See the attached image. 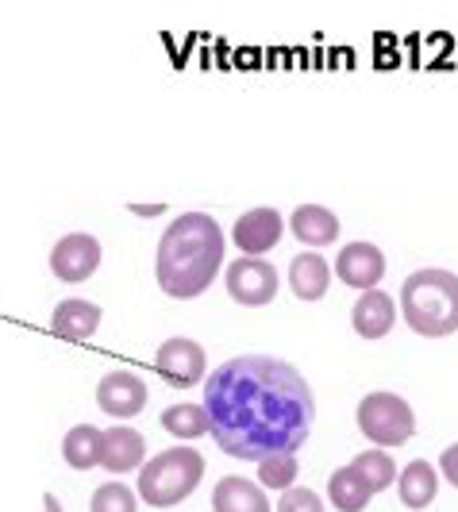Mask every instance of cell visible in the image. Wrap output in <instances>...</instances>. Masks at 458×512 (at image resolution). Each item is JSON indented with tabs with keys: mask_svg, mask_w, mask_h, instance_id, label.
Here are the masks:
<instances>
[{
	"mask_svg": "<svg viewBox=\"0 0 458 512\" xmlns=\"http://www.w3.org/2000/svg\"><path fill=\"white\" fill-rule=\"evenodd\" d=\"M101 439H104V432L93 428V424L70 428L66 439H62V459H66V466H74V470H93V466H101Z\"/></svg>",
	"mask_w": 458,
	"mask_h": 512,
	"instance_id": "20",
	"label": "cell"
},
{
	"mask_svg": "<svg viewBox=\"0 0 458 512\" xmlns=\"http://www.w3.org/2000/svg\"><path fill=\"white\" fill-rule=\"evenodd\" d=\"M43 509H47V512H62V501H58L54 493H43Z\"/></svg>",
	"mask_w": 458,
	"mask_h": 512,
	"instance_id": "27",
	"label": "cell"
},
{
	"mask_svg": "<svg viewBox=\"0 0 458 512\" xmlns=\"http://www.w3.org/2000/svg\"><path fill=\"white\" fill-rule=\"evenodd\" d=\"M358 432L378 447H401L416 436V412L397 393H366L358 401Z\"/></svg>",
	"mask_w": 458,
	"mask_h": 512,
	"instance_id": "5",
	"label": "cell"
},
{
	"mask_svg": "<svg viewBox=\"0 0 458 512\" xmlns=\"http://www.w3.org/2000/svg\"><path fill=\"white\" fill-rule=\"evenodd\" d=\"M147 462V439L139 436L128 424H112L104 428L101 439V466L108 474H128V470H143Z\"/></svg>",
	"mask_w": 458,
	"mask_h": 512,
	"instance_id": "12",
	"label": "cell"
},
{
	"mask_svg": "<svg viewBox=\"0 0 458 512\" xmlns=\"http://www.w3.org/2000/svg\"><path fill=\"white\" fill-rule=\"evenodd\" d=\"M224 247L228 239L208 212H181L178 220H170L154 255V278L162 293L174 301H193L208 293L224 266Z\"/></svg>",
	"mask_w": 458,
	"mask_h": 512,
	"instance_id": "2",
	"label": "cell"
},
{
	"mask_svg": "<svg viewBox=\"0 0 458 512\" xmlns=\"http://www.w3.org/2000/svg\"><path fill=\"white\" fill-rule=\"evenodd\" d=\"M297 470H301V462H297V455H270V459L258 462V482L266 489H293V482H297Z\"/></svg>",
	"mask_w": 458,
	"mask_h": 512,
	"instance_id": "23",
	"label": "cell"
},
{
	"mask_svg": "<svg viewBox=\"0 0 458 512\" xmlns=\"http://www.w3.org/2000/svg\"><path fill=\"white\" fill-rule=\"evenodd\" d=\"M162 428L178 439H197V436H208L212 424H208V409L204 405L181 401V405H170V409L162 412Z\"/></svg>",
	"mask_w": 458,
	"mask_h": 512,
	"instance_id": "21",
	"label": "cell"
},
{
	"mask_svg": "<svg viewBox=\"0 0 458 512\" xmlns=\"http://www.w3.org/2000/svg\"><path fill=\"white\" fill-rule=\"evenodd\" d=\"M439 470H443V478L458 489V443H451V447L439 455Z\"/></svg>",
	"mask_w": 458,
	"mask_h": 512,
	"instance_id": "26",
	"label": "cell"
},
{
	"mask_svg": "<svg viewBox=\"0 0 458 512\" xmlns=\"http://www.w3.org/2000/svg\"><path fill=\"white\" fill-rule=\"evenodd\" d=\"M204 482V459L193 447H170L139 470V497L151 509H174Z\"/></svg>",
	"mask_w": 458,
	"mask_h": 512,
	"instance_id": "4",
	"label": "cell"
},
{
	"mask_svg": "<svg viewBox=\"0 0 458 512\" xmlns=\"http://www.w3.org/2000/svg\"><path fill=\"white\" fill-rule=\"evenodd\" d=\"M162 208H166V205H135V212H151V216H154V212H162Z\"/></svg>",
	"mask_w": 458,
	"mask_h": 512,
	"instance_id": "28",
	"label": "cell"
},
{
	"mask_svg": "<svg viewBox=\"0 0 458 512\" xmlns=\"http://www.w3.org/2000/svg\"><path fill=\"white\" fill-rule=\"evenodd\" d=\"M355 470H362V478L370 482L374 493H382L397 482V462L389 459V451H358L355 459H351Z\"/></svg>",
	"mask_w": 458,
	"mask_h": 512,
	"instance_id": "22",
	"label": "cell"
},
{
	"mask_svg": "<svg viewBox=\"0 0 458 512\" xmlns=\"http://www.w3.org/2000/svg\"><path fill=\"white\" fill-rule=\"evenodd\" d=\"M281 228L285 224H281L278 208H251V212H243L235 220L231 239H235V247L247 258H262L266 251H274L281 243Z\"/></svg>",
	"mask_w": 458,
	"mask_h": 512,
	"instance_id": "11",
	"label": "cell"
},
{
	"mask_svg": "<svg viewBox=\"0 0 458 512\" xmlns=\"http://www.w3.org/2000/svg\"><path fill=\"white\" fill-rule=\"evenodd\" d=\"M212 512H274L258 482H247L239 474L220 478L212 489Z\"/></svg>",
	"mask_w": 458,
	"mask_h": 512,
	"instance_id": "15",
	"label": "cell"
},
{
	"mask_svg": "<svg viewBox=\"0 0 458 512\" xmlns=\"http://www.w3.org/2000/svg\"><path fill=\"white\" fill-rule=\"evenodd\" d=\"M289 285L301 301H320L331 285V262L316 255V251H305L289 262Z\"/></svg>",
	"mask_w": 458,
	"mask_h": 512,
	"instance_id": "18",
	"label": "cell"
},
{
	"mask_svg": "<svg viewBox=\"0 0 458 512\" xmlns=\"http://www.w3.org/2000/svg\"><path fill=\"white\" fill-rule=\"evenodd\" d=\"M154 370H158L162 382L174 385V389H193V385H201L204 374H208V355H204V347L197 339L174 335V339H166V343L158 347Z\"/></svg>",
	"mask_w": 458,
	"mask_h": 512,
	"instance_id": "6",
	"label": "cell"
},
{
	"mask_svg": "<svg viewBox=\"0 0 458 512\" xmlns=\"http://www.w3.org/2000/svg\"><path fill=\"white\" fill-rule=\"evenodd\" d=\"M97 405H101L104 416L131 420V416H139V412L147 409V385L131 370H112L97 385Z\"/></svg>",
	"mask_w": 458,
	"mask_h": 512,
	"instance_id": "9",
	"label": "cell"
},
{
	"mask_svg": "<svg viewBox=\"0 0 458 512\" xmlns=\"http://www.w3.org/2000/svg\"><path fill=\"white\" fill-rule=\"evenodd\" d=\"M401 316L416 335L443 339L458 332V274L451 270H416L401 285Z\"/></svg>",
	"mask_w": 458,
	"mask_h": 512,
	"instance_id": "3",
	"label": "cell"
},
{
	"mask_svg": "<svg viewBox=\"0 0 458 512\" xmlns=\"http://www.w3.org/2000/svg\"><path fill=\"white\" fill-rule=\"evenodd\" d=\"M278 512H324V501H320V493L308 486H293L281 493L278 501Z\"/></svg>",
	"mask_w": 458,
	"mask_h": 512,
	"instance_id": "25",
	"label": "cell"
},
{
	"mask_svg": "<svg viewBox=\"0 0 458 512\" xmlns=\"http://www.w3.org/2000/svg\"><path fill=\"white\" fill-rule=\"evenodd\" d=\"M224 282H228L231 301L243 308H262L278 297V270H274L266 258L239 255L228 266Z\"/></svg>",
	"mask_w": 458,
	"mask_h": 512,
	"instance_id": "7",
	"label": "cell"
},
{
	"mask_svg": "<svg viewBox=\"0 0 458 512\" xmlns=\"http://www.w3.org/2000/svg\"><path fill=\"white\" fill-rule=\"evenodd\" d=\"M335 278L343 285H351V289H362V293H370V289H378V282L385 278V255L382 247H374V243H347L339 255H335Z\"/></svg>",
	"mask_w": 458,
	"mask_h": 512,
	"instance_id": "10",
	"label": "cell"
},
{
	"mask_svg": "<svg viewBox=\"0 0 458 512\" xmlns=\"http://www.w3.org/2000/svg\"><path fill=\"white\" fill-rule=\"evenodd\" d=\"M101 305H93V301H81V297H70V301H62V305L54 308L51 316V332L58 339H93L97 328H101Z\"/></svg>",
	"mask_w": 458,
	"mask_h": 512,
	"instance_id": "14",
	"label": "cell"
},
{
	"mask_svg": "<svg viewBox=\"0 0 458 512\" xmlns=\"http://www.w3.org/2000/svg\"><path fill=\"white\" fill-rule=\"evenodd\" d=\"M328 497H331V505H335V512H366L374 489L362 478V470H355V466L347 462V466H339L328 478Z\"/></svg>",
	"mask_w": 458,
	"mask_h": 512,
	"instance_id": "19",
	"label": "cell"
},
{
	"mask_svg": "<svg viewBox=\"0 0 458 512\" xmlns=\"http://www.w3.org/2000/svg\"><path fill=\"white\" fill-rule=\"evenodd\" d=\"M435 493H439V474H435L432 462L412 459L397 474V497H401L405 509H428L435 501Z\"/></svg>",
	"mask_w": 458,
	"mask_h": 512,
	"instance_id": "17",
	"label": "cell"
},
{
	"mask_svg": "<svg viewBox=\"0 0 458 512\" xmlns=\"http://www.w3.org/2000/svg\"><path fill=\"white\" fill-rule=\"evenodd\" d=\"M204 409L216 447L239 462L297 455L316 420L305 374L274 355H239L216 366L204 382Z\"/></svg>",
	"mask_w": 458,
	"mask_h": 512,
	"instance_id": "1",
	"label": "cell"
},
{
	"mask_svg": "<svg viewBox=\"0 0 458 512\" xmlns=\"http://www.w3.org/2000/svg\"><path fill=\"white\" fill-rule=\"evenodd\" d=\"M101 270V243L97 235L89 231H70L54 243L51 251V274L58 282L77 285V282H89L93 274Z\"/></svg>",
	"mask_w": 458,
	"mask_h": 512,
	"instance_id": "8",
	"label": "cell"
},
{
	"mask_svg": "<svg viewBox=\"0 0 458 512\" xmlns=\"http://www.w3.org/2000/svg\"><path fill=\"white\" fill-rule=\"evenodd\" d=\"M135 509H139V497L124 482H104L93 493V505H89V512H135Z\"/></svg>",
	"mask_w": 458,
	"mask_h": 512,
	"instance_id": "24",
	"label": "cell"
},
{
	"mask_svg": "<svg viewBox=\"0 0 458 512\" xmlns=\"http://www.w3.org/2000/svg\"><path fill=\"white\" fill-rule=\"evenodd\" d=\"M289 228L305 247H331L339 239V216L324 205H301L289 216Z\"/></svg>",
	"mask_w": 458,
	"mask_h": 512,
	"instance_id": "16",
	"label": "cell"
},
{
	"mask_svg": "<svg viewBox=\"0 0 458 512\" xmlns=\"http://www.w3.org/2000/svg\"><path fill=\"white\" fill-rule=\"evenodd\" d=\"M393 320H397V301L382 293V289H370L362 293L351 308V328H355L362 339H385L393 332Z\"/></svg>",
	"mask_w": 458,
	"mask_h": 512,
	"instance_id": "13",
	"label": "cell"
}]
</instances>
